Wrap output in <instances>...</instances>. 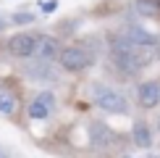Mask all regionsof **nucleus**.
<instances>
[{
  "label": "nucleus",
  "instance_id": "obj_7",
  "mask_svg": "<svg viewBox=\"0 0 160 158\" xmlns=\"http://www.w3.org/2000/svg\"><path fill=\"white\" fill-rule=\"evenodd\" d=\"M52 103H55V97H52L50 92H39L37 100L29 105V116H32V118H45V116L50 113Z\"/></svg>",
  "mask_w": 160,
  "mask_h": 158
},
{
  "label": "nucleus",
  "instance_id": "obj_6",
  "mask_svg": "<svg viewBox=\"0 0 160 158\" xmlns=\"http://www.w3.org/2000/svg\"><path fill=\"white\" fill-rule=\"evenodd\" d=\"M160 103V84L158 82H144L139 87V105L142 108H155Z\"/></svg>",
  "mask_w": 160,
  "mask_h": 158
},
{
  "label": "nucleus",
  "instance_id": "obj_15",
  "mask_svg": "<svg viewBox=\"0 0 160 158\" xmlns=\"http://www.w3.org/2000/svg\"><path fill=\"white\" fill-rule=\"evenodd\" d=\"M152 3H155V5H158V11H160V0H152Z\"/></svg>",
  "mask_w": 160,
  "mask_h": 158
},
{
  "label": "nucleus",
  "instance_id": "obj_10",
  "mask_svg": "<svg viewBox=\"0 0 160 158\" xmlns=\"http://www.w3.org/2000/svg\"><path fill=\"white\" fill-rule=\"evenodd\" d=\"M129 40L134 45H155V37H152L150 32L139 29V26H131V29H129Z\"/></svg>",
  "mask_w": 160,
  "mask_h": 158
},
{
  "label": "nucleus",
  "instance_id": "obj_13",
  "mask_svg": "<svg viewBox=\"0 0 160 158\" xmlns=\"http://www.w3.org/2000/svg\"><path fill=\"white\" fill-rule=\"evenodd\" d=\"M58 8V0H50V3H42V11H48V13H52Z\"/></svg>",
  "mask_w": 160,
  "mask_h": 158
},
{
  "label": "nucleus",
  "instance_id": "obj_9",
  "mask_svg": "<svg viewBox=\"0 0 160 158\" xmlns=\"http://www.w3.org/2000/svg\"><path fill=\"white\" fill-rule=\"evenodd\" d=\"M16 108H18L16 95H13V92H0V113L11 116V113H16Z\"/></svg>",
  "mask_w": 160,
  "mask_h": 158
},
{
  "label": "nucleus",
  "instance_id": "obj_11",
  "mask_svg": "<svg viewBox=\"0 0 160 158\" xmlns=\"http://www.w3.org/2000/svg\"><path fill=\"white\" fill-rule=\"evenodd\" d=\"M137 11H139V13H144V16H160L158 5L152 3V0H137Z\"/></svg>",
  "mask_w": 160,
  "mask_h": 158
},
{
  "label": "nucleus",
  "instance_id": "obj_14",
  "mask_svg": "<svg viewBox=\"0 0 160 158\" xmlns=\"http://www.w3.org/2000/svg\"><path fill=\"white\" fill-rule=\"evenodd\" d=\"M5 26H8V21H5V18H0V32H3Z\"/></svg>",
  "mask_w": 160,
  "mask_h": 158
},
{
  "label": "nucleus",
  "instance_id": "obj_3",
  "mask_svg": "<svg viewBox=\"0 0 160 158\" xmlns=\"http://www.w3.org/2000/svg\"><path fill=\"white\" fill-rule=\"evenodd\" d=\"M34 50H37V34L21 32V34H13L8 40V53L16 58H29V55H34Z\"/></svg>",
  "mask_w": 160,
  "mask_h": 158
},
{
  "label": "nucleus",
  "instance_id": "obj_4",
  "mask_svg": "<svg viewBox=\"0 0 160 158\" xmlns=\"http://www.w3.org/2000/svg\"><path fill=\"white\" fill-rule=\"evenodd\" d=\"M34 55L39 58V63H50L55 55H61V50H58V42L52 37H37V50Z\"/></svg>",
  "mask_w": 160,
  "mask_h": 158
},
{
  "label": "nucleus",
  "instance_id": "obj_5",
  "mask_svg": "<svg viewBox=\"0 0 160 158\" xmlns=\"http://www.w3.org/2000/svg\"><path fill=\"white\" fill-rule=\"evenodd\" d=\"M89 140L95 148H108V145L113 142V132L105 127L102 121H92L89 124Z\"/></svg>",
  "mask_w": 160,
  "mask_h": 158
},
{
  "label": "nucleus",
  "instance_id": "obj_2",
  "mask_svg": "<svg viewBox=\"0 0 160 158\" xmlns=\"http://www.w3.org/2000/svg\"><path fill=\"white\" fill-rule=\"evenodd\" d=\"M95 103L102 111H108V113H126V111H129L123 95H118V92H113V90H105V87L95 90Z\"/></svg>",
  "mask_w": 160,
  "mask_h": 158
},
{
  "label": "nucleus",
  "instance_id": "obj_8",
  "mask_svg": "<svg viewBox=\"0 0 160 158\" xmlns=\"http://www.w3.org/2000/svg\"><path fill=\"white\" fill-rule=\"evenodd\" d=\"M134 142L139 145V148H150L152 145V137H150V129L144 121H137L134 124Z\"/></svg>",
  "mask_w": 160,
  "mask_h": 158
},
{
  "label": "nucleus",
  "instance_id": "obj_1",
  "mask_svg": "<svg viewBox=\"0 0 160 158\" xmlns=\"http://www.w3.org/2000/svg\"><path fill=\"white\" fill-rule=\"evenodd\" d=\"M58 61L66 71H84L87 66L95 63V58L89 55L84 48H79V45H71V48H63L61 55H58Z\"/></svg>",
  "mask_w": 160,
  "mask_h": 158
},
{
  "label": "nucleus",
  "instance_id": "obj_12",
  "mask_svg": "<svg viewBox=\"0 0 160 158\" xmlns=\"http://www.w3.org/2000/svg\"><path fill=\"white\" fill-rule=\"evenodd\" d=\"M11 21H13V24H32V21H34V16H32V13H26V11H21V13H16Z\"/></svg>",
  "mask_w": 160,
  "mask_h": 158
}]
</instances>
